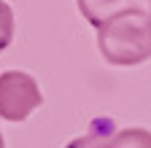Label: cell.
Here are the masks:
<instances>
[{
  "mask_svg": "<svg viewBox=\"0 0 151 148\" xmlns=\"http://www.w3.org/2000/svg\"><path fill=\"white\" fill-rule=\"evenodd\" d=\"M97 49L108 65L132 67L151 59V16L129 11L97 27Z\"/></svg>",
  "mask_w": 151,
  "mask_h": 148,
  "instance_id": "obj_1",
  "label": "cell"
},
{
  "mask_svg": "<svg viewBox=\"0 0 151 148\" xmlns=\"http://www.w3.org/2000/svg\"><path fill=\"white\" fill-rule=\"evenodd\" d=\"M41 102H43L41 86L30 73L6 70L0 76V119L24 121L35 108H41Z\"/></svg>",
  "mask_w": 151,
  "mask_h": 148,
  "instance_id": "obj_2",
  "label": "cell"
},
{
  "mask_svg": "<svg viewBox=\"0 0 151 148\" xmlns=\"http://www.w3.org/2000/svg\"><path fill=\"white\" fill-rule=\"evenodd\" d=\"M81 16L92 27H103L113 16H122L129 11H140L151 16V0H76Z\"/></svg>",
  "mask_w": 151,
  "mask_h": 148,
  "instance_id": "obj_3",
  "label": "cell"
},
{
  "mask_svg": "<svg viewBox=\"0 0 151 148\" xmlns=\"http://www.w3.org/2000/svg\"><path fill=\"white\" fill-rule=\"evenodd\" d=\"M108 148H151V132L140 127L119 129V132L108 135Z\"/></svg>",
  "mask_w": 151,
  "mask_h": 148,
  "instance_id": "obj_4",
  "label": "cell"
},
{
  "mask_svg": "<svg viewBox=\"0 0 151 148\" xmlns=\"http://www.w3.org/2000/svg\"><path fill=\"white\" fill-rule=\"evenodd\" d=\"M14 27H16L14 11H11V6L6 3V0H0V51L11 46V41H14Z\"/></svg>",
  "mask_w": 151,
  "mask_h": 148,
  "instance_id": "obj_5",
  "label": "cell"
},
{
  "mask_svg": "<svg viewBox=\"0 0 151 148\" xmlns=\"http://www.w3.org/2000/svg\"><path fill=\"white\" fill-rule=\"evenodd\" d=\"M65 148H108V132H89L84 137L70 140Z\"/></svg>",
  "mask_w": 151,
  "mask_h": 148,
  "instance_id": "obj_6",
  "label": "cell"
},
{
  "mask_svg": "<svg viewBox=\"0 0 151 148\" xmlns=\"http://www.w3.org/2000/svg\"><path fill=\"white\" fill-rule=\"evenodd\" d=\"M0 148H6V143H3V135H0Z\"/></svg>",
  "mask_w": 151,
  "mask_h": 148,
  "instance_id": "obj_7",
  "label": "cell"
}]
</instances>
